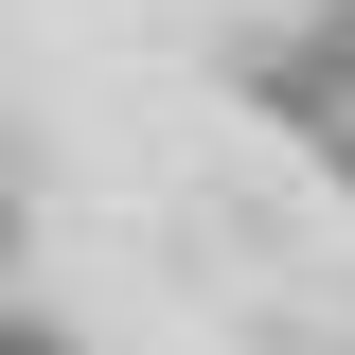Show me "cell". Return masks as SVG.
<instances>
[{"mask_svg":"<svg viewBox=\"0 0 355 355\" xmlns=\"http://www.w3.org/2000/svg\"><path fill=\"white\" fill-rule=\"evenodd\" d=\"M0 355H89V338H71L53 302H18V284H0Z\"/></svg>","mask_w":355,"mask_h":355,"instance_id":"obj_1","label":"cell"}]
</instances>
